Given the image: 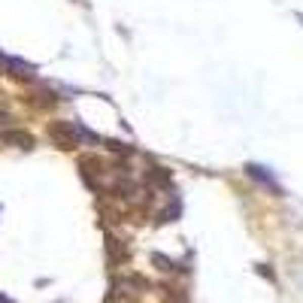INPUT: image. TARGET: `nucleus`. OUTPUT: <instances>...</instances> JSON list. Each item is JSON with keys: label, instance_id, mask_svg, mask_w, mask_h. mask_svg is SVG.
<instances>
[{"label": "nucleus", "instance_id": "obj_1", "mask_svg": "<svg viewBox=\"0 0 303 303\" xmlns=\"http://www.w3.org/2000/svg\"><path fill=\"white\" fill-rule=\"evenodd\" d=\"M49 137H52L61 149H73V146L79 143V131H76L70 121H55V124L49 127Z\"/></svg>", "mask_w": 303, "mask_h": 303}, {"label": "nucleus", "instance_id": "obj_2", "mask_svg": "<svg viewBox=\"0 0 303 303\" xmlns=\"http://www.w3.org/2000/svg\"><path fill=\"white\" fill-rule=\"evenodd\" d=\"M3 140H6V143H18V149H30V146H33L30 134H21V131H12V134H3Z\"/></svg>", "mask_w": 303, "mask_h": 303}, {"label": "nucleus", "instance_id": "obj_3", "mask_svg": "<svg viewBox=\"0 0 303 303\" xmlns=\"http://www.w3.org/2000/svg\"><path fill=\"white\" fill-rule=\"evenodd\" d=\"M149 179H152L155 185H170V173H167L164 167H152V170H149Z\"/></svg>", "mask_w": 303, "mask_h": 303}, {"label": "nucleus", "instance_id": "obj_4", "mask_svg": "<svg viewBox=\"0 0 303 303\" xmlns=\"http://www.w3.org/2000/svg\"><path fill=\"white\" fill-rule=\"evenodd\" d=\"M300 18H303V15H300Z\"/></svg>", "mask_w": 303, "mask_h": 303}]
</instances>
